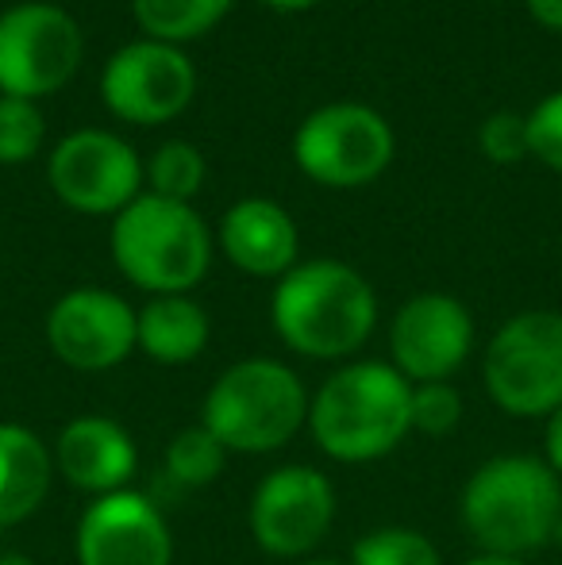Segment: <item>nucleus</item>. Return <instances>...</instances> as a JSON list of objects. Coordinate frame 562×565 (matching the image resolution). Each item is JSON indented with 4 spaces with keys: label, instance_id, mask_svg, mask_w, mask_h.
<instances>
[{
    "label": "nucleus",
    "instance_id": "1",
    "mask_svg": "<svg viewBox=\"0 0 562 565\" xmlns=\"http://www.w3.org/2000/svg\"><path fill=\"white\" fill-rule=\"evenodd\" d=\"M271 323L293 354L339 362L359 354L378 328V292L354 266L339 258L297 262L278 277Z\"/></svg>",
    "mask_w": 562,
    "mask_h": 565
},
{
    "label": "nucleus",
    "instance_id": "2",
    "mask_svg": "<svg viewBox=\"0 0 562 565\" xmlns=\"http://www.w3.org/2000/svg\"><path fill=\"white\" fill-rule=\"evenodd\" d=\"M458 520L481 554L524 558L562 531V477L536 454H497L463 484Z\"/></svg>",
    "mask_w": 562,
    "mask_h": 565
},
{
    "label": "nucleus",
    "instance_id": "3",
    "mask_svg": "<svg viewBox=\"0 0 562 565\" xmlns=\"http://www.w3.org/2000/svg\"><path fill=\"white\" fill-rule=\"evenodd\" d=\"M308 431L343 466L385 458L413 435V381L374 358L343 365L316 388Z\"/></svg>",
    "mask_w": 562,
    "mask_h": 565
},
{
    "label": "nucleus",
    "instance_id": "4",
    "mask_svg": "<svg viewBox=\"0 0 562 565\" xmlns=\"http://www.w3.org/2000/svg\"><path fill=\"white\" fill-rule=\"evenodd\" d=\"M305 381L278 358H243L204 393L201 424L227 454H274L308 424Z\"/></svg>",
    "mask_w": 562,
    "mask_h": 565
},
{
    "label": "nucleus",
    "instance_id": "5",
    "mask_svg": "<svg viewBox=\"0 0 562 565\" xmlns=\"http://www.w3.org/2000/svg\"><path fill=\"white\" fill-rule=\"evenodd\" d=\"M108 250L136 289L173 297L204 281L212 266V231L189 204L139 193L120 216H113Z\"/></svg>",
    "mask_w": 562,
    "mask_h": 565
},
{
    "label": "nucleus",
    "instance_id": "6",
    "mask_svg": "<svg viewBox=\"0 0 562 565\" xmlns=\"http://www.w3.org/2000/svg\"><path fill=\"white\" fill-rule=\"evenodd\" d=\"M481 381L505 416L548 419L562 404V312L509 316L486 347Z\"/></svg>",
    "mask_w": 562,
    "mask_h": 565
},
{
    "label": "nucleus",
    "instance_id": "7",
    "mask_svg": "<svg viewBox=\"0 0 562 565\" xmlns=\"http://www.w3.org/2000/svg\"><path fill=\"white\" fill-rule=\"evenodd\" d=\"M393 147V127L378 108L336 100L300 119L293 135V162L324 189H362L390 170Z\"/></svg>",
    "mask_w": 562,
    "mask_h": 565
},
{
    "label": "nucleus",
    "instance_id": "8",
    "mask_svg": "<svg viewBox=\"0 0 562 565\" xmlns=\"http://www.w3.org/2000/svg\"><path fill=\"white\" fill-rule=\"evenodd\" d=\"M85 39L77 20L51 0H23L0 12V97L43 100L74 82Z\"/></svg>",
    "mask_w": 562,
    "mask_h": 565
},
{
    "label": "nucleus",
    "instance_id": "9",
    "mask_svg": "<svg viewBox=\"0 0 562 565\" xmlns=\"http://www.w3.org/2000/svg\"><path fill=\"white\" fill-rule=\"evenodd\" d=\"M46 181L54 196L82 216H120L142 193V158L120 135L82 127L54 142Z\"/></svg>",
    "mask_w": 562,
    "mask_h": 565
},
{
    "label": "nucleus",
    "instance_id": "10",
    "mask_svg": "<svg viewBox=\"0 0 562 565\" xmlns=\"http://www.w3.org/2000/svg\"><path fill=\"white\" fill-rule=\"evenodd\" d=\"M197 93V66L181 46L136 39L113 51L100 74V100L116 119L136 127L170 124Z\"/></svg>",
    "mask_w": 562,
    "mask_h": 565
},
{
    "label": "nucleus",
    "instance_id": "11",
    "mask_svg": "<svg viewBox=\"0 0 562 565\" xmlns=\"http://www.w3.org/2000/svg\"><path fill=\"white\" fill-rule=\"evenodd\" d=\"M251 535L271 558H308L336 523V484L312 466H282L251 497Z\"/></svg>",
    "mask_w": 562,
    "mask_h": 565
},
{
    "label": "nucleus",
    "instance_id": "12",
    "mask_svg": "<svg viewBox=\"0 0 562 565\" xmlns=\"http://www.w3.org/2000/svg\"><path fill=\"white\" fill-rule=\"evenodd\" d=\"M136 316L120 292L82 285L62 292L46 312V347L77 373L116 370L136 354Z\"/></svg>",
    "mask_w": 562,
    "mask_h": 565
},
{
    "label": "nucleus",
    "instance_id": "13",
    "mask_svg": "<svg viewBox=\"0 0 562 565\" xmlns=\"http://www.w3.org/2000/svg\"><path fill=\"white\" fill-rule=\"evenodd\" d=\"M474 350V316L450 292H416L390 323V365L413 385L450 381Z\"/></svg>",
    "mask_w": 562,
    "mask_h": 565
},
{
    "label": "nucleus",
    "instance_id": "14",
    "mask_svg": "<svg viewBox=\"0 0 562 565\" xmlns=\"http://www.w3.org/2000/svg\"><path fill=\"white\" fill-rule=\"evenodd\" d=\"M77 565H173L166 515L136 489L89 500L74 535Z\"/></svg>",
    "mask_w": 562,
    "mask_h": 565
},
{
    "label": "nucleus",
    "instance_id": "15",
    "mask_svg": "<svg viewBox=\"0 0 562 565\" xmlns=\"http://www.w3.org/2000/svg\"><path fill=\"white\" fill-rule=\"evenodd\" d=\"M54 473H62L77 492L93 500L120 492L139 469V447L113 416H77L54 439Z\"/></svg>",
    "mask_w": 562,
    "mask_h": 565
},
{
    "label": "nucleus",
    "instance_id": "16",
    "mask_svg": "<svg viewBox=\"0 0 562 565\" xmlns=\"http://www.w3.org/2000/svg\"><path fill=\"white\" fill-rule=\"evenodd\" d=\"M220 250L240 274L278 277L297 266L300 235L293 216L271 196H243L220 220Z\"/></svg>",
    "mask_w": 562,
    "mask_h": 565
},
{
    "label": "nucleus",
    "instance_id": "17",
    "mask_svg": "<svg viewBox=\"0 0 562 565\" xmlns=\"http://www.w3.org/2000/svg\"><path fill=\"white\" fill-rule=\"evenodd\" d=\"M54 481V454L23 424H0V531L20 527L43 508Z\"/></svg>",
    "mask_w": 562,
    "mask_h": 565
},
{
    "label": "nucleus",
    "instance_id": "18",
    "mask_svg": "<svg viewBox=\"0 0 562 565\" xmlns=\"http://www.w3.org/2000/svg\"><path fill=\"white\" fill-rule=\"evenodd\" d=\"M212 339L209 312L189 292L150 297L136 316V350L158 365H185L204 354Z\"/></svg>",
    "mask_w": 562,
    "mask_h": 565
},
{
    "label": "nucleus",
    "instance_id": "19",
    "mask_svg": "<svg viewBox=\"0 0 562 565\" xmlns=\"http://www.w3.org/2000/svg\"><path fill=\"white\" fill-rule=\"evenodd\" d=\"M235 0H131V15H136L142 39H158V43H193V39L209 35Z\"/></svg>",
    "mask_w": 562,
    "mask_h": 565
},
{
    "label": "nucleus",
    "instance_id": "20",
    "mask_svg": "<svg viewBox=\"0 0 562 565\" xmlns=\"http://www.w3.org/2000/svg\"><path fill=\"white\" fill-rule=\"evenodd\" d=\"M204 154L185 139H170L162 147H155V154L142 162V185L150 196H162V201L189 204L204 185Z\"/></svg>",
    "mask_w": 562,
    "mask_h": 565
},
{
    "label": "nucleus",
    "instance_id": "21",
    "mask_svg": "<svg viewBox=\"0 0 562 565\" xmlns=\"http://www.w3.org/2000/svg\"><path fill=\"white\" fill-rule=\"evenodd\" d=\"M227 466V450L204 424L181 427L170 443H166V477L181 489H204L212 484Z\"/></svg>",
    "mask_w": 562,
    "mask_h": 565
},
{
    "label": "nucleus",
    "instance_id": "22",
    "mask_svg": "<svg viewBox=\"0 0 562 565\" xmlns=\"http://www.w3.org/2000/svg\"><path fill=\"white\" fill-rule=\"evenodd\" d=\"M351 565H443V554L416 527H378L351 546Z\"/></svg>",
    "mask_w": 562,
    "mask_h": 565
},
{
    "label": "nucleus",
    "instance_id": "23",
    "mask_svg": "<svg viewBox=\"0 0 562 565\" xmlns=\"http://www.w3.org/2000/svg\"><path fill=\"white\" fill-rule=\"evenodd\" d=\"M46 124L35 100L0 97V166H23L43 150Z\"/></svg>",
    "mask_w": 562,
    "mask_h": 565
},
{
    "label": "nucleus",
    "instance_id": "24",
    "mask_svg": "<svg viewBox=\"0 0 562 565\" xmlns=\"http://www.w3.org/2000/svg\"><path fill=\"white\" fill-rule=\"evenodd\" d=\"M463 424V393L450 381L413 385V431L443 439Z\"/></svg>",
    "mask_w": 562,
    "mask_h": 565
},
{
    "label": "nucleus",
    "instance_id": "25",
    "mask_svg": "<svg viewBox=\"0 0 562 565\" xmlns=\"http://www.w3.org/2000/svg\"><path fill=\"white\" fill-rule=\"evenodd\" d=\"M478 147L497 166H512L520 158H528L532 154V147H528V116L512 113V108L486 116L478 127Z\"/></svg>",
    "mask_w": 562,
    "mask_h": 565
},
{
    "label": "nucleus",
    "instance_id": "26",
    "mask_svg": "<svg viewBox=\"0 0 562 565\" xmlns=\"http://www.w3.org/2000/svg\"><path fill=\"white\" fill-rule=\"evenodd\" d=\"M528 147L548 170L562 173V89L528 113Z\"/></svg>",
    "mask_w": 562,
    "mask_h": 565
},
{
    "label": "nucleus",
    "instance_id": "27",
    "mask_svg": "<svg viewBox=\"0 0 562 565\" xmlns=\"http://www.w3.org/2000/svg\"><path fill=\"white\" fill-rule=\"evenodd\" d=\"M543 461L562 477V404L543 419Z\"/></svg>",
    "mask_w": 562,
    "mask_h": 565
},
{
    "label": "nucleus",
    "instance_id": "28",
    "mask_svg": "<svg viewBox=\"0 0 562 565\" xmlns=\"http://www.w3.org/2000/svg\"><path fill=\"white\" fill-rule=\"evenodd\" d=\"M528 15L540 23L543 31H562V0H524Z\"/></svg>",
    "mask_w": 562,
    "mask_h": 565
},
{
    "label": "nucleus",
    "instance_id": "29",
    "mask_svg": "<svg viewBox=\"0 0 562 565\" xmlns=\"http://www.w3.org/2000/svg\"><path fill=\"white\" fill-rule=\"evenodd\" d=\"M266 8H274V12H305V8L320 4V0H263Z\"/></svg>",
    "mask_w": 562,
    "mask_h": 565
},
{
    "label": "nucleus",
    "instance_id": "30",
    "mask_svg": "<svg viewBox=\"0 0 562 565\" xmlns=\"http://www.w3.org/2000/svg\"><path fill=\"white\" fill-rule=\"evenodd\" d=\"M463 565H528L524 558H501V554H474Z\"/></svg>",
    "mask_w": 562,
    "mask_h": 565
},
{
    "label": "nucleus",
    "instance_id": "31",
    "mask_svg": "<svg viewBox=\"0 0 562 565\" xmlns=\"http://www.w3.org/2000/svg\"><path fill=\"white\" fill-rule=\"evenodd\" d=\"M0 565H35V558H28L23 551H4L0 554Z\"/></svg>",
    "mask_w": 562,
    "mask_h": 565
},
{
    "label": "nucleus",
    "instance_id": "32",
    "mask_svg": "<svg viewBox=\"0 0 562 565\" xmlns=\"http://www.w3.org/2000/svg\"><path fill=\"white\" fill-rule=\"evenodd\" d=\"M297 565H351V562H339V558H300Z\"/></svg>",
    "mask_w": 562,
    "mask_h": 565
}]
</instances>
